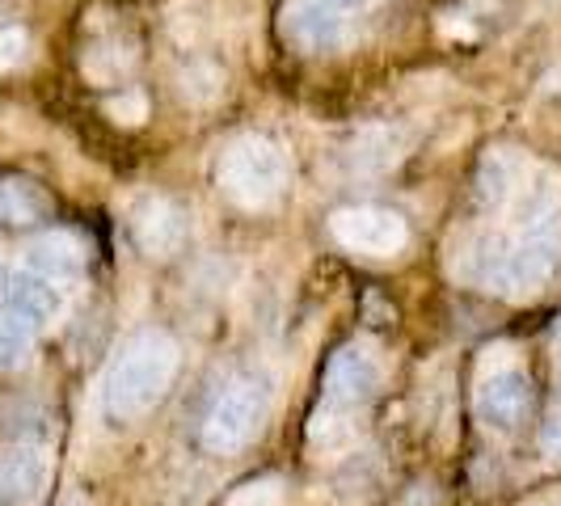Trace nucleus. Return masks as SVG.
Masks as SVG:
<instances>
[{
    "instance_id": "f257e3e1",
    "label": "nucleus",
    "mask_w": 561,
    "mask_h": 506,
    "mask_svg": "<svg viewBox=\"0 0 561 506\" xmlns=\"http://www.w3.org/2000/svg\"><path fill=\"white\" fill-rule=\"evenodd\" d=\"M178 367H182V350H178V342L165 330H144V334H136L114 355L111 371H106L102 414L114 426L144 418L173 389Z\"/></svg>"
},
{
    "instance_id": "f03ea898",
    "label": "nucleus",
    "mask_w": 561,
    "mask_h": 506,
    "mask_svg": "<svg viewBox=\"0 0 561 506\" xmlns=\"http://www.w3.org/2000/svg\"><path fill=\"white\" fill-rule=\"evenodd\" d=\"M216 186L241 211H271L291 191V161L279 140L262 131H245L220 148Z\"/></svg>"
},
{
    "instance_id": "7ed1b4c3",
    "label": "nucleus",
    "mask_w": 561,
    "mask_h": 506,
    "mask_svg": "<svg viewBox=\"0 0 561 506\" xmlns=\"http://www.w3.org/2000/svg\"><path fill=\"white\" fill-rule=\"evenodd\" d=\"M271 376L266 371H241L232 376L220 396L211 401L207 418L198 426V444L211 456H237L257 439V430L266 426L271 414Z\"/></svg>"
},
{
    "instance_id": "20e7f679",
    "label": "nucleus",
    "mask_w": 561,
    "mask_h": 506,
    "mask_svg": "<svg viewBox=\"0 0 561 506\" xmlns=\"http://www.w3.org/2000/svg\"><path fill=\"white\" fill-rule=\"evenodd\" d=\"M330 232L342 250L364 253V257H393L410 245V225L397 207H380V203H351L337 207L330 216Z\"/></svg>"
},
{
    "instance_id": "39448f33",
    "label": "nucleus",
    "mask_w": 561,
    "mask_h": 506,
    "mask_svg": "<svg viewBox=\"0 0 561 506\" xmlns=\"http://www.w3.org/2000/svg\"><path fill=\"white\" fill-rule=\"evenodd\" d=\"M131 241L140 245L144 257L169 262L191 241V211L173 195H144L131 207Z\"/></svg>"
},
{
    "instance_id": "423d86ee",
    "label": "nucleus",
    "mask_w": 561,
    "mask_h": 506,
    "mask_svg": "<svg viewBox=\"0 0 561 506\" xmlns=\"http://www.w3.org/2000/svg\"><path fill=\"white\" fill-rule=\"evenodd\" d=\"M321 389H325L330 405H346V410L351 405H364L380 389V359L371 355V346H364V342H346V346L334 350Z\"/></svg>"
},
{
    "instance_id": "0eeeda50",
    "label": "nucleus",
    "mask_w": 561,
    "mask_h": 506,
    "mask_svg": "<svg viewBox=\"0 0 561 506\" xmlns=\"http://www.w3.org/2000/svg\"><path fill=\"white\" fill-rule=\"evenodd\" d=\"M533 376L519 367H503L478 384V418L490 430H515L533 410Z\"/></svg>"
},
{
    "instance_id": "6e6552de",
    "label": "nucleus",
    "mask_w": 561,
    "mask_h": 506,
    "mask_svg": "<svg viewBox=\"0 0 561 506\" xmlns=\"http://www.w3.org/2000/svg\"><path fill=\"white\" fill-rule=\"evenodd\" d=\"M283 34L305 56H325L346 38V18H342V9L325 4V0H287Z\"/></svg>"
},
{
    "instance_id": "1a4fd4ad",
    "label": "nucleus",
    "mask_w": 561,
    "mask_h": 506,
    "mask_svg": "<svg viewBox=\"0 0 561 506\" xmlns=\"http://www.w3.org/2000/svg\"><path fill=\"white\" fill-rule=\"evenodd\" d=\"M26 271L51 283H68L84 271V241L68 228H51L26 245Z\"/></svg>"
},
{
    "instance_id": "9d476101",
    "label": "nucleus",
    "mask_w": 561,
    "mask_h": 506,
    "mask_svg": "<svg viewBox=\"0 0 561 506\" xmlns=\"http://www.w3.org/2000/svg\"><path fill=\"white\" fill-rule=\"evenodd\" d=\"M9 309L18 312V317H26L30 325L38 330V325L56 321L59 312H64V291H59V283L43 279L34 271H18L9 279Z\"/></svg>"
},
{
    "instance_id": "9b49d317",
    "label": "nucleus",
    "mask_w": 561,
    "mask_h": 506,
    "mask_svg": "<svg viewBox=\"0 0 561 506\" xmlns=\"http://www.w3.org/2000/svg\"><path fill=\"white\" fill-rule=\"evenodd\" d=\"M47 481V456L38 448H18L0 460V503L22 506L34 503Z\"/></svg>"
},
{
    "instance_id": "f8f14e48",
    "label": "nucleus",
    "mask_w": 561,
    "mask_h": 506,
    "mask_svg": "<svg viewBox=\"0 0 561 506\" xmlns=\"http://www.w3.org/2000/svg\"><path fill=\"white\" fill-rule=\"evenodd\" d=\"M524 161L519 157H511V152H485V161L478 169V198L481 207H490V211H503L506 203H515L519 195V186H524Z\"/></svg>"
},
{
    "instance_id": "ddd939ff",
    "label": "nucleus",
    "mask_w": 561,
    "mask_h": 506,
    "mask_svg": "<svg viewBox=\"0 0 561 506\" xmlns=\"http://www.w3.org/2000/svg\"><path fill=\"white\" fill-rule=\"evenodd\" d=\"M51 216V198L43 195V186L22 182V177H4L0 182V232L9 228H30Z\"/></svg>"
},
{
    "instance_id": "4468645a",
    "label": "nucleus",
    "mask_w": 561,
    "mask_h": 506,
    "mask_svg": "<svg viewBox=\"0 0 561 506\" xmlns=\"http://www.w3.org/2000/svg\"><path fill=\"white\" fill-rule=\"evenodd\" d=\"M397 157H401V136L393 127H367L355 140V152H351L359 173H380V169L397 165Z\"/></svg>"
},
{
    "instance_id": "2eb2a0df",
    "label": "nucleus",
    "mask_w": 561,
    "mask_h": 506,
    "mask_svg": "<svg viewBox=\"0 0 561 506\" xmlns=\"http://www.w3.org/2000/svg\"><path fill=\"white\" fill-rule=\"evenodd\" d=\"M30 346H34V325L18 312L0 309V371H13L30 359Z\"/></svg>"
},
{
    "instance_id": "dca6fc26",
    "label": "nucleus",
    "mask_w": 561,
    "mask_h": 506,
    "mask_svg": "<svg viewBox=\"0 0 561 506\" xmlns=\"http://www.w3.org/2000/svg\"><path fill=\"white\" fill-rule=\"evenodd\" d=\"M30 51V34L22 26H4L0 30V72L18 68Z\"/></svg>"
},
{
    "instance_id": "f3484780",
    "label": "nucleus",
    "mask_w": 561,
    "mask_h": 506,
    "mask_svg": "<svg viewBox=\"0 0 561 506\" xmlns=\"http://www.w3.org/2000/svg\"><path fill=\"white\" fill-rule=\"evenodd\" d=\"M540 448H545V456H549V460H558V464H561V418H553L545 430H540Z\"/></svg>"
},
{
    "instance_id": "a211bd4d",
    "label": "nucleus",
    "mask_w": 561,
    "mask_h": 506,
    "mask_svg": "<svg viewBox=\"0 0 561 506\" xmlns=\"http://www.w3.org/2000/svg\"><path fill=\"white\" fill-rule=\"evenodd\" d=\"M325 4H334V9H351V4H364V0H325Z\"/></svg>"
}]
</instances>
